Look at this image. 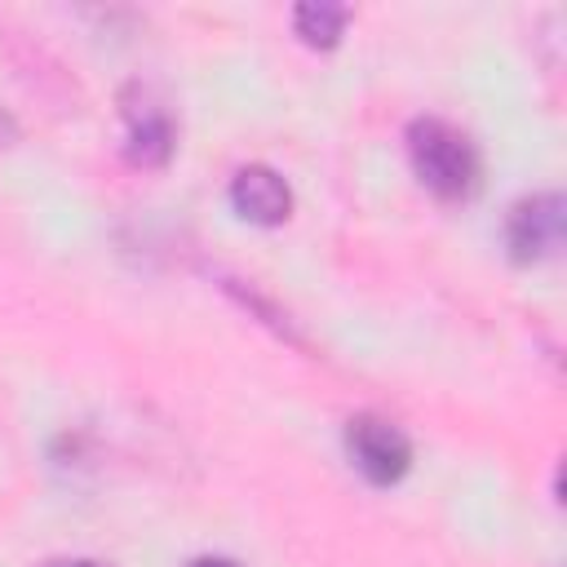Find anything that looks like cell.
<instances>
[{
  "label": "cell",
  "mask_w": 567,
  "mask_h": 567,
  "mask_svg": "<svg viewBox=\"0 0 567 567\" xmlns=\"http://www.w3.org/2000/svg\"><path fill=\"white\" fill-rule=\"evenodd\" d=\"M346 456L350 465L377 483V487H390L408 474L412 465V443L399 425H390L385 416H372V412H359L346 421Z\"/></svg>",
  "instance_id": "cell-2"
},
{
  "label": "cell",
  "mask_w": 567,
  "mask_h": 567,
  "mask_svg": "<svg viewBox=\"0 0 567 567\" xmlns=\"http://www.w3.org/2000/svg\"><path fill=\"white\" fill-rule=\"evenodd\" d=\"M408 159H412V173L421 177L425 190H434L439 199H470L478 190V151L474 142L447 124V120H434V115H421L408 124Z\"/></svg>",
  "instance_id": "cell-1"
},
{
  "label": "cell",
  "mask_w": 567,
  "mask_h": 567,
  "mask_svg": "<svg viewBox=\"0 0 567 567\" xmlns=\"http://www.w3.org/2000/svg\"><path fill=\"white\" fill-rule=\"evenodd\" d=\"M120 115H124V151L142 168H159L173 155V115L164 97L151 84H128L120 93Z\"/></svg>",
  "instance_id": "cell-3"
},
{
  "label": "cell",
  "mask_w": 567,
  "mask_h": 567,
  "mask_svg": "<svg viewBox=\"0 0 567 567\" xmlns=\"http://www.w3.org/2000/svg\"><path fill=\"white\" fill-rule=\"evenodd\" d=\"M40 567H106V563H97V558H49Z\"/></svg>",
  "instance_id": "cell-7"
},
{
  "label": "cell",
  "mask_w": 567,
  "mask_h": 567,
  "mask_svg": "<svg viewBox=\"0 0 567 567\" xmlns=\"http://www.w3.org/2000/svg\"><path fill=\"white\" fill-rule=\"evenodd\" d=\"M346 22H350V9H346V4H328V0H319V4H297V13H292L297 35H301L306 44H319V49L337 44L341 31H346Z\"/></svg>",
  "instance_id": "cell-6"
},
{
  "label": "cell",
  "mask_w": 567,
  "mask_h": 567,
  "mask_svg": "<svg viewBox=\"0 0 567 567\" xmlns=\"http://www.w3.org/2000/svg\"><path fill=\"white\" fill-rule=\"evenodd\" d=\"M190 567H239L235 558H217V554H208V558H195Z\"/></svg>",
  "instance_id": "cell-8"
},
{
  "label": "cell",
  "mask_w": 567,
  "mask_h": 567,
  "mask_svg": "<svg viewBox=\"0 0 567 567\" xmlns=\"http://www.w3.org/2000/svg\"><path fill=\"white\" fill-rule=\"evenodd\" d=\"M230 208L252 221V226H279L288 221L292 213V190L288 182L266 168V164H244L235 177H230Z\"/></svg>",
  "instance_id": "cell-5"
},
{
  "label": "cell",
  "mask_w": 567,
  "mask_h": 567,
  "mask_svg": "<svg viewBox=\"0 0 567 567\" xmlns=\"http://www.w3.org/2000/svg\"><path fill=\"white\" fill-rule=\"evenodd\" d=\"M505 244L514 252V261H540L563 244V195L545 190V195H527L509 208L505 221Z\"/></svg>",
  "instance_id": "cell-4"
}]
</instances>
